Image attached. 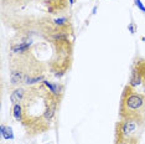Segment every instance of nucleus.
<instances>
[{
  "label": "nucleus",
  "mask_w": 145,
  "mask_h": 144,
  "mask_svg": "<svg viewBox=\"0 0 145 144\" xmlns=\"http://www.w3.org/2000/svg\"><path fill=\"white\" fill-rule=\"evenodd\" d=\"M62 94L55 93L45 82L19 86L11 93L12 116L21 123L29 137L46 133L55 123Z\"/></svg>",
  "instance_id": "nucleus-1"
},
{
  "label": "nucleus",
  "mask_w": 145,
  "mask_h": 144,
  "mask_svg": "<svg viewBox=\"0 0 145 144\" xmlns=\"http://www.w3.org/2000/svg\"><path fill=\"white\" fill-rule=\"evenodd\" d=\"M48 66L40 61L32 52L25 51L14 54L9 62L10 82L14 86H32L44 80V75Z\"/></svg>",
  "instance_id": "nucleus-2"
},
{
  "label": "nucleus",
  "mask_w": 145,
  "mask_h": 144,
  "mask_svg": "<svg viewBox=\"0 0 145 144\" xmlns=\"http://www.w3.org/2000/svg\"><path fill=\"white\" fill-rule=\"evenodd\" d=\"M119 119L134 120L145 126V94L125 84L119 102Z\"/></svg>",
  "instance_id": "nucleus-3"
},
{
  "label": "nucleus",
  "mask_w": 145,
  "mask_h": 144,
  "mask_svg": "<svg viewBox=\"0 0 145 144\" xmlns=\"http://www.w3.org/2000/svg\"><path fill=\"white\" fill-rule=\"evenodd\" d=\"M52 55L48 61V70L54 72L55 76L61 77L66 75L72 66L73 61V44L68 39L52 40Z\"/></svg>",
  "instance_id": "nucleus-4"
},
{
  "label": "nucleus",
  "mask_w": 145,
  "mask_h": 144,
  "mask_svg": "<svg viewBox=\"0 0 145 144\" xmlns=\"http://www.w3.org/2000/svg\"><path fill=\"white\" fill-rule=\"evenodd\" d=\"M144 127L145 126L134 122V120L119 119V122L115 123L113 144H124L131 140L140 139Z\"/></svg>",
  "instance_id": "nucleus-5"
},
{
  "label": "nucleus",
  "mask_w": 145,
  "mask_h": 144,
  "mask_svg": "<svg viewBox=\"0 0 145 144\" xmlns=\"http://www.w3.org/2000/svg\"><path fill=\"white\" fill-rule=\"evenodd\" d=\"M129 84L133 87L141 84L143 86V93L145 94V57H135L133 66H131Z\"/></svg>",
  "instance_id": "nucleus-6"
},
{
  "label": "nucleus",
  "mask_w": 145,
  "mask_h": 144,
  "mask_svg": "<svg viewBox=\"0 0 145 144\" xmlns=\"http://www.w3.org/2000/svg\"><path fill=\"white\" fill-rule=\"evenodd\" d=\"M70 0H45L46 8L50 14H62L68 9Z\"/></svg>",
  "instance_id": "nucleus-7"
},
{
  "label": "nucleus",
  "mask_w": 145,
  "mask_h": 144,
  "mask_svg": "<svg viewBox=\"0 0 145 144\" xmlns=\"http://www.w3.org/2000/svg\"><path fill=\"white\" fill-rule=\"evenodd\" d=\"M1 134L3 137H4L5 139H12V132H11V128L10 127H8L6 128L5 126H1Z\"/></svg>",
  "instance_id": "nucleus-8"
},
{
  "label": "nucleus",
  "mask_w": 145,
  "mask_h": 144,
  "mask_svg": "<svg viewBox=\"0 0 145 144\" xmlns=\"http://www.w3.org/2000/svg\"><path fill=\"white\" fill-rule=\"evenodd\" d=\"M135 4H137V6H138V8L140 9L141 11H143V12H145V8H144V5L141 4V1H140V0H135Z\"/></svg>",
  "instance_id": "nucleus-9"
},
{
  "label": "nucleus",
  "mask_w": 145,
  "mask_h": 144,
  "mask_svg": "<svg viewBox=\"0 0 145 144\" xmlns=\"http://www.w3.org/2000/svg\"><path fill=\"white\" fill-rule=\"evenodd\" d=\"M70 4H71V5H73V4H74V0H70Z\"/></svg>",
  "instance_id": "nucleus-10"
}]
</instances>
